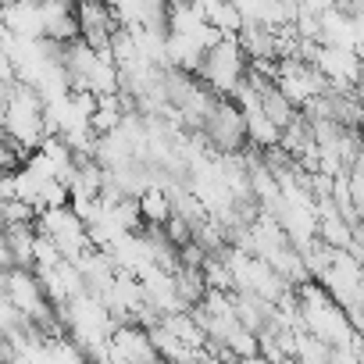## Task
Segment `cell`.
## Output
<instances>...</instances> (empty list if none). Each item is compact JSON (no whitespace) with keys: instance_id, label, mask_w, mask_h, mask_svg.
<instances>
[{"instance_id":"3","label":"cell","mask_w":364,"mask_h":364,"mask_svg":"<svg viewBox=\"0 0 364 364\" xmlns=\"http://www.w3.org/2000/svg\"><path fill=\"white\" fill-rule=\"evenodd\" d=\"M243 72H247V58H243L236 36H229V40H222L218 47H211V50L204 54L200 68H197V75L204 79L200 86H208L218 100H229V97H232V90H236V82L243 79Z\"/></svg>"},{"instance_id":"18","label":"cell","mask_w":364,"mask_h":364,"mask_svg":"<svg viewBox=\"0 0 364 364\" xmlns=\"http://www.w3.org/2000/svg\"><path fill=\"white\" fill-rule=\"evenodd\" d=\"M11 86H15V65L4 50H0V90H11Z\"/></svg>"},{"instance_id":"9","label":"cell","mask_w":364,"mask_h":364,"mask_svg":"<svg viewBox=\"0 0 364 364\" xmlns=\"http://www.w3.org/2000/svg\"><path fill=\"white\" fill-rule=\"evenodd\" d=\"M161 328L171 336V339H178L186 350H204V332L193 325V318H190V311H178V314H164L161 318Z\"/></svg>"},{"instance_id":"10","label":"cell","mask_w":364,"mask_h":364,"mask_svg":"<svg viewBox=\"0 0 364 364\" xmlns=\"http://www.w3.org/2000/svg\"><path fill=\"white\" fill-rule=\"evenodd\" d=\"M136 208H139V222L150 225V229H161L168 218H171V204L164 197V190H146L136 197Z\"/></svg>"},{"instance_id":"6","label":"cell","mask_w":364,"mask_h":364,"mask_svg":"<svg viewBox=\"0 0 364 364\" xmlns=\"http://www.w3.org/2000/svg\"><path fill=\"white\" fill-rule=\"evenodd\" d=\"M107 350H111V364H150L157 357L150 339H146V332L136 328V325L114 328L111 339H107Z\"/></svg>"},{"instance_id":"8","label":"cell","mask_w":364,"mask_h":364,"mask_svg":"<svg viewBox=\"0 0 364 364\" xmlns=\"http://www.w3.org/2000/svg\"><path fill=\"white\" fill-rule=\"evenodd\" d=\"M0 26L15 40H43V22H40V4H8L0 8Z\"/></svg>"},{"instance_id":"12","label":"cell","mask_w":364,"mask_h":364,"mask_svg":"<svg viewBox=\"0 0 364 364\" xmlns=\"http://www.w3.org/2000/svg\"><path fill=\"white\" fill-rule=\"evenodd\" d=\"M257 107H261V114H264V118H268V122H272L279 132H282V129H286V125L296 118V107H293V104H289V100H286V97L275 90V86H272L268 93H261Z\"/></svg>"},{"instance_id":"2","label":"cell","mask_w":364,"mask_h":364,"mask_svg":"<svg viewBox=\"0 0 364 364\" xmlns=\"http://www.w3.org/2000/svg\"><path fill=\"white\" fill-rule=\"evenodd\" d=\"M0 136L26 154H36V146L43 143V104L33 86L15 82L8 90V104L0 114Z\"/></svg>"},{"instance_id":"19","label":"cell","mask_w":364,"mask_h":364,"mask_svg":"<svg viewBox=\"0 0 364 364\" xmlns=\"http://www.w3.org/2000/svg\"><path fill=\"white\" fill-rule=\"evenodd\" d=\"M15 200V171H0V204Z\"/></svg>"},{"instance_id":"17","label":"cell","mask_w":364,"mask_h":364,"mask_svg":"<svg viewBox=\"0 0 364 364\" xmlns=\"http://www.w3.org/2000/svg\"><path fill=\"white\" fill-rule=\"evenodd\" d=\"M22 328H26V318H22L4 296H0V336L8 339V336H15V332H22Z\"/></svg>"},{"instance_id":"11","label":"cell","mask_w":364,"mask_h":364,"mask_svg":"<svg viewBox=\"0 0 364 364\" xmlns=\"http://www.w3.org/2000/svg\"><path fill=\"white\" fill-rule=\"evenodd\" d=\"M200 15H204V26H211L222 40H229V36H236L243 29V22H240L232 4H200Z\"/></svg>"},{"instance_id":"15","label":"cell","mask_w":364,"mask_h":364,"mask_svg":"<svg viewBox=\"0 0 364 364\" xmlns=\"http://www.w3.org/2000/svg\"><path fill=\"white\" fill-rule=\"evenodd\" d=\"M36 222V211L29 208V204H22V200H4L0 204V225H33Z\"/></svg>"},{"instance_id":"21","label":"cell","mask_w":364,"mask_h":364,"mask_svg":"<svg viewBox=\"0 0 364 364\" xmlns=\"http://www.w3.org/2000/svg\"><path fill=\"white\" fill-rule=\"evenodd\" d=\"M150 364H164V360H161V357H154V360H150Z\"/></svg>"},{"instance_id":"16","label":"cell","mask_w":364,"mask_h":364,"mask_svg":"<svg viewBox=\"0 0 364 364\" xmlns=\"http://www.w3.org/2000/svg\"><path fill=\"white\" fill-rule=\"evenodd\" d=\"M222 346H225L236 360H250V357H257V339H254L250 332H243V328H236V332H232Z\"/></svg>"},{"instance_id":"20","label":"cell","mask_w":364,"mask_h":364,"mask_svg":"<svg viewBox=\"0 0 364 364\" xmlns=\"http://www.w3.org/2000/svg\"><path fill=\"white\" fill-rule=\"evenodd\" d=\"M4 282H8V272L0 268V296H4Z\"/></svg>"},{"instance_id":"14","label":"cell","mask_w":364,"mask_h":364,"mask_svg":"<svg viewBox=\"0 0 364 364\" xmlns=\"http://www.w3.org/2000/svg\"><path fill=\"white\" fill-rule=\"evenodd\" d=\"M58 264H61L58 247H54L47 236H36V247H33V275H40V272H54Z\"/></svg>"},{"instance_id":"1","label":"cell","mask_w":364,"mask_h":364,"mask_svg":"<svg viewBox=\"0 0 364 364\" xmlns=\"http://www.w3.org/2000/svg\"><path fill=\"white\" fill-rule=\"evenodd\" d=\"M293 293H296V304H300V332H307L311 339H318V343L328 346V350L346 346V350H353V353L360 357V332L350 328L346 314H343L314 282H304V286H296Z\"/></svg>"},{"instance_id":"7","label":"cell","mask_w":364,"mask_h":364,"mask_svg":"<svg viewBox=\"0 0 364 364\" xmlns=\"http://www.w3.org/2000/svg\"><path fill=\"white\" fill-rule=\"evenodd\" d=\"M40 22H43V40L68 47L79 40V26H75V11L68 4H40Z\"/></svg>"},{"instance_id":"4","label":"cell","mask_w":364,"mask_h":364,"mask_svg":"<svg viewBox=\"0 0 364 364\" xmlns=\"http://www.w3.org/2000/svg\"><path fill=\"white\" fill-rule=\"evenodd\" d=\"M197 132L208 139L211 154H240V150L247 146L243 114H240V107H236L232 100H218V104L211 107V114L200 122Z\"/></svg>"},{"instance_id":"5","label":"cell","mask_w":364,"mask_h":364,"mask_svg":"<svg viewBox=\"0 0 364 364\" xmlns=\"http://www.w3.org/2000/svg\"><path fill=\"white\" fill-rule=\"evenodd\" d=\"M72 11H75L79 40H82L90 50H107V40H111V33L118 29L114 18H111V8H107V4H79V8H72Z\"/></svg>"},{"instance_id":"13","label":"cell","mask_w":364,"mask_h":364,"mask_svg":"<svg viewBox=\"0 0 364 364\" xmlns=\"http://www.w3.org/2000/svg\"><path fill=\"white\" fill-rule=\"evenodd\" d=\"M122 107H118V97H97V111L90 114V132L93 136H107L122 125Z\"/></svg>"}]
</instances>
